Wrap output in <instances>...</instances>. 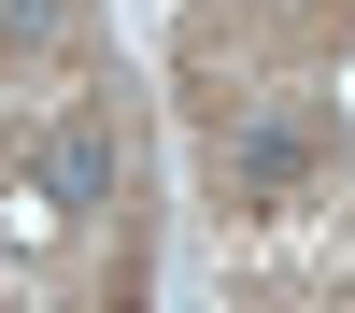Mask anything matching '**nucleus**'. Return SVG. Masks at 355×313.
<instances>
[{
	"instance_id": "f03ea898",
	"label": "nucleus",
	"mask_w": 355,
	"mask_h": 313,
	"mask_svg": "<svg viewBox=\"0 0 355 313\" xmlns=\"http://www.w3.org/2000/svg\"><path fill=\"white\" fill-rule=\"evenodd\" d=\"M299 171H313V128H299V114L242 128V185H299Z\"/></svg>"
},
{
	"instance_id": "7ed1b4c3",
	"label": "nucleus",
	"mask_w": 355,
	"mask_h": 313,
	"mask_svg": "<svg viewBox=\"0 0 355 313\" xmlns=\"http://www.w3.org/2000/svg\"><path fill=\"white\" fill-rule=\"evenodd\" d=\"M57 28H71V0H0V57H43Z\"/></svg>"
},
{
	"instance_id": "f257e3e1",
	"label": "nucleus",
	"mask_w": 355,
	"mask_h": 313,
	"mask_svg": "<svg viewBox=\"0 0 355 313\" xmlns=\"http://www.w3.org/2000/svg\"><path fill=\"white\" fill-rule=\"evenodd\" d=\"M43 185L57 199H114V128H57L43 142Z\"/></svg>"
}]
</instances>
